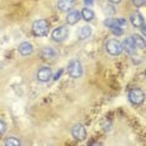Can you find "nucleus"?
Returning a JSON list of instances; mask_svg holds the SVG:
<instances>
[{
  "label": "nucleus",
  "mask_w": 146,
  "mask_h": 146,
  "mask_svg": "<svg viewBox=\"0 0 146 146\" xmlns=\"http://www.w3.org/2000/svg\"><path fill=\"white\" fill-rule=\"evenodd\" d=\"M33 34L35 36H46L49 34V23L44 19H39L33 23Z\"/></svg>",
  "instance_id": "1"
},
{
  "label": "nucleus",
  "mask_w": 146,
  "mask_h": 146,
  "mask_svg": "<svg viewBox=\"0 0 146 146\" xmlns=\"http://www.w3.org/2000/svg\"><path fill=\"white\" fill-rule=\"evenodd\" d=\"M105 49H106V51H108V54L111 56H117L122 52L121 42L119 40H116V39H110V40L106 41Z\"/></svg>",
  "instance_id": "2"
},
{
  "label": "nucleus",
  "mask_w": 146,
  "mask_h": 146,
  "mask_svg": "<svg viewBox=\"0 0 146 146\" xmlns=\"http://www.w3.org/2000/svg\"><path fill=\"white\" fill-rule=\"evenodd\" d=\"M68 74L72 79H79L82 75V65L79 60H72L68 65Z\"/></svg>",
  "instance_id": "3"
},
{
  "label": "nucleus",
  "mask_w": 146,
  "mask_h": 146,
  "mask_svg": "<svg viewBox=\"0 0 146 146\" xmlns=\"http://www.w3.org/2000/svg\"><path fill=\"white\" fill-rule=\"evenodd\" d=\"M129 100H130L134 105H140L144 102L145 100V95H144V91L139 88H134L131 89L130 92H129Z\"/></svg>",
  "instance_id": "4"
},
{
  "label": "nucleus",
  "mask_w": 146,
  "mask_h": 146,
  "mask_svg": "<svg viewBox=\"0 0 146 146\" xmlns=\"http://www.w3.org/2000/svg\"><path fill=\"white\" fill-rule=\"evenodd\" d=\"M69 36V30L66 26H59L54 31L51 33V38L55 42H62L68 39Z\"/></svg>",
  "instance_id": "5"
},
{
  "label": "nucleus",
  "mask_w": 146,
  "mask_h": 146,
  "mask_svg": "<svg viewBox=\"0 0 146 146\" xmlns=\"http://www.w3.org/2000/svg\"><path fill=\"white\" fill-rule=\"evenodd\" d=\"M71 135L75 140L84 141L86 139V129L82 124H75L71 129Z\"/></svg>",
  "instance_id": "6"
},
{
  "label": "nucleus",
  "mask_w": 146,
  "mask_h": 146,
  "mask_svg": "<svg viewBox=\"0 0 146 146\" xmlns=\"http://www.w3.org/2000/svg\"><path fill=\"white\" fill-rule=\"evenodd\" d=\"M51 76H52L51 69L48 68V66H42L36 72V79L41 82H48L51 79Z\"/></svg>",
  "instance_id": "7"
},
{
  "label": "nucleus",
  "mask_w": 146,
  "mask_h": 146,
  "mask_svg": "<svg viewBox=\"0 0 146 146\" xmlns=\"http://www.w3.org/2000/svg\"><path fill=\"white\" fill-rule=\"evenodd\" d=\"M126 24V20L125 19H106V20L104 21V25L106 26V28H109L110 30H112V29H117V28H122V25Z\"/></svg>",
  "instance_id": "8"
},
{
  "label": "nucleus",
  "mask_w": 146,
  "mask_h": 146,
  "mask_svg": "<svg viewBox=\"0 0 146 146\" xmlns=\"http://www.w3.org/2000/svg\"><path fill=\"white\" fill-rule=\"evenodd\" d=\"M80 19H81V14L78 10H70L68 13V15H66V21H68L69 25L78 24L80 21Z\"/></svg>",
  "instance_id": "9"
},
{
  "label": "nucleus",
  "mask_w": 146,
  "mask_h": 146,
  "mask_svg": "<svg viewBox=\"0 0 146 146\" xmlns=\"http://www.w3.org/2000/svg\"><path fill=\"white\" fill-rule=\"evenodd\" d=\"M18 50H19V52H20V55H23V56H29V55L33 54V51H34V48H33V45L30 44V42L24 41V42H21V44L19 45Z\"/></svg>",
  "instance_id": "10"
},
{
  "label": "nucleus",
  "mask_w": 146,
  "mask_h": 146,
  "mask_svg": "<svg viewBox=\"0 0 146 146\" xmlns=\"http://www.w3.org/2000/svg\"><path fill=\"white\" fill-rule=\"evenodd\" d=\"M130 21L135 28H141V26L144 25V18H142V15L137 11L132 13V14L130 15Z\"/></svg>",
  "instance_id": "11"
},
{
  "label": "nucleus",
  "mask_w": 146,
  "mask_h": 146,
  "mask_svg": "<svg viewBox=\"0 0 146 146\" xmlns=\"http://www.w3.org/2000/svg\"><path fill=\"white\" fill-rule=\"evenodd\" d=\"M121 45H122V50H125L127 54H130V55H134L135 54L136 46H135V44H134V41H132L131 38L125 39L124 44H121Z\"/></svg>",
  "instance_id": "12"
},
{
  "label": "nucleus",
  "mask_w": 146,
  "mask_h": 146,
  "mask_svg": "<svg viewBox=\"0 0 146 146\" xmlns=\"http://www.w3.org/2000/svg\"><path fill=\"white\" fill-rule=\"evenodd\" d=\"M74 6V0H58V8L61 11H69Z\"/></svg>",
  "instance_id": "13"
},
{
  "label": "nucleus",
  "mask_w": 146,
  "mask_h": 146,
  "mask_svg": "<svg viewBox=\"0 0 146 146\" xmlns=\"http://www.w3.org/2000/svg\"><path fill=\"white\" fill-rule=\"evenodd\" d=\"M56 51L54 50L52 48H49V46H46L41 50V58L45 59V60H52V59L56 58Z\"/></svg>",
  "instance_id": "14"
},
{
  "label": "nucleus",
  "mask_w": 146,
  "mask_h": 146,
  "mask_svg": "<svg viewBox=\"0 0 146 146\" xmlns=\"http://www.w3.org/2000/svg\"><path fill=\"white\" fill-rule=\"evenodd\" d=\"M91 34H92L91 26L84 25V26H82V28L80 29V33H79V39H80V40H86L88 38H90Z\"/></svg>",
  "instance_id": "15"
},
{
  "label": "nucleus",
  "mask_w": 146,
  "mask_h": 146,
  "mask_svg": "<svg viewBox=\"0 0 146 146\" xmlns=\"http://www.w3.org/2000/svg\"><path fill=\"white\" fill-rule=\"evenodd\" d=\"M131 39H132V41H134V44L136 46V49H145V39L144 38H141L140 35H137V34H134L131 36Z\"/></svg>",
  "instance_id": "16"
},
{
  "label": "nucleus",
  "mask_w": 146,
  "mask_h": 146,
  "mask_svg": "<svg viewBox=\"0 0 146 146\" xmlns=\"http://www.w3.org/2000/svg\"><path fill=\"white\" fill-rule=\"evenodd\" d=\"M80 14H81V18L84 19L85 21H91L92 19L95 18L94 11H92L91 9H89V8H84V9H82V11L80 13Z\"/></svg>",
  "instance_id": "17"
},
{
  "label": "nucleus",
  "mask_w": 146,
  "mask_h": 146,
  "mask_svg": "<svg viewBox=\"0 0 146 146\" xmlns=\"http://www.w3.org/2000/svg\"><path fill=\"white\" fill-rule=\"evenodd\" d=\"M4 144L6 146H19V145H20V141H19L16 137H8L5 140Z\"/></svg>",
  "instance_id": "18"
},
{
  "label": "nucleus",
  "mask_w": 146,
  "mask_h": 146,
  "mask_svg": "<svg viewBox=\"0 0 146 146\" xmlns=\"http://www.w3.org/2000/svg\"><path fill=\"white\" fill-rule=\"evenodd\" d=\"M131 3L135 8H141L145 5V0H131Z\"/></svg>",
  "instance_id": "19"
},
{
  "label": "nucleus",
  "mask_w": 146,
  "mask_h": 146,
  "mask_svg": "<svg viewBox=\"0 0 146 146\" xmlns=\"http://www.w3.org/2000/svg\"><path fill=\"white\" fill-rule=\"evenodd\" d=\"M5 130H6V124L3 120H0V135L4 134Z\"/></svg>",
  "instance_id": "20"
},
{
  "label": "nucleus",
  "mask_w": 146,
  "mask_h": 146,
  "mask_svg": "<svg viewBox=\"0 0 146 146\" xmlns=\"http://www.w3.org/2000/svg\"><path fill=\"white\" fill-rule=\"evenodd\" d=\"M84 3H85L86 6H91L92 5V0H84Z\"/></svg>",
  "instance_id": "21"
},
{
  "label": "nucleus",
  "mask_w": 146,
  "mask_h": 146,
  "mask_svg": "<svg viewBox=\"0 0 146 146\" xmlns=\"http://www.w3.org/2000/svg\"><path fill=\"white\" fill-rule=\"evenodd\" d=\"M108 1H110L111 4H120L121 0H108Z\"/></svg>",
  "instance_id": "22"
},
{
  "label": "nucleus",
  "mask_w": 146,
  "mask_h": 146,
  "mask_svg": "<svg viewBox=\"0 0 146 146\" xmlns=\"http://www.w3.org/2000/svg\"><path fill=\"white\" fill-rule=\"evenodd\" d=\"M61 72H62V71L60 70V71H59V74H56V75H55V78H54V79H55V80H58V79H59V76H60V75H61Z\"/></svg>",
  "instance_id": "23"
}]
</instances>
